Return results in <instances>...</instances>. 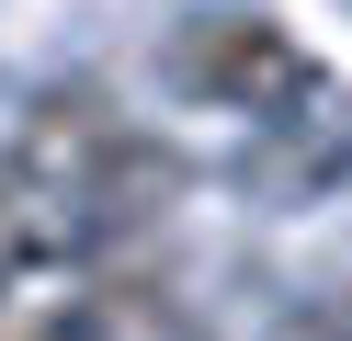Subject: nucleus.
Returning <instances> with one entry per match:
<instances>
[{
  "instance_id": "obj_2",
  "label": "nucleus",
  "mask_w": 352,
  "mask_h": 341,
  "mask_svg": "<svg viewBox=\"0 0 352 341\" xmlns=\"http://www.w3.org/2000/svg\"><path fill=\"white\" fill-rule=\"evenodd\" d=\"M296 341H352V318H307V330Z\"/></svg>"
},
{
  "instance_id": "obj_1",
  "label": "nucleus",
  "mask_w": 352,
  "mask_h": 341,
  "mask_svg": "<svg viewBox=\"0 0 352 341\" xmlns=\"http://www.w3.org/2000/svg\"><path fill=\"white\" fill-rule=\"evenodd\" d=\"M182 80L228 114H307L318 103V57L284 34L273 12H216L182 34Z\"/></svg>"
}]
</instances>
